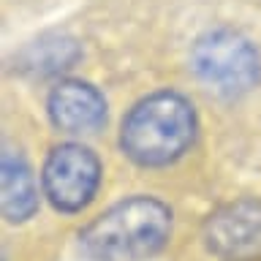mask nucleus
Returning a JSON list of instances; mask_svg holds the SVG:
<instances>
[{"mask_svg": "<svg viewBox=\"0 0 261 261\" xmlns=\"http://www.w3.org/2000/svg\"><path fill=\"white\" fill-rule=\"evenodd\" d=\"M171 215L169 204L155 196H130L79 231V250L90 261H150L171 240Z\"/></svg>", "mask_w": 261, "mask_h": 261, "instance_id": "1", "label": "nucleus"}, {"mask_svg": "<svg viewBox=\"0 0 261 261\" xmlns=\"http://www.w3.org/2000/svg\"><path fill=\"white\" fill-rule=\"evenodd\" d=\"M196 112L177 93H155L139 101L120 128V147L136 166H169L193 144Z\"/></svg>", "mask_w": 261, "mask_h": 261, "instance_id": "2", "label": "nucleus"}, {"mask_svg": "<svg viewBox=\"0 0 261 261\" xmlns=\"http://www.w3.org/2000/svg\"><path fill=\"white\" fill-rule=\"evenodd\" d=\"M191 68L210 93L237 98L256 87L261 60L256 46L242 33L218 28L210 30L191 49Z\"/></svg>", "mask_w": 261, "mask_h": 261, "instance_id": "3", "label": "nucleus"}, {"mask_svg": "<svg viewBox=\"0 0 261 261\" xmlns=\"http://www.w3.org/2000/svg\"><path fill=\"white\" fill-rule=\"evenodd\" d=\"M41 185L49 204L63 215H76L95 199L101 185V161L82 144H60L49 152L41 171Z\"/></svg>", "mask_w": 261, "mask_h": 261, "instance_id": "4", "label": "nucleus"}, {"mask_svg": "<svg viewBox=\"0 0 261 261\" xmlns=\"http://www.w3.org/2000/svg\"><path fill=\"white\" fill-rule=\"evenodd\" d=\"M201 240L218 261H261V199H237L204 220Z\"/></svg>", "mask_w": 261, "mask_h": 261, "instance_id": "5", "label": "nucleus"}, {"mask_svg": "<svg viewBox=\"0 0 261 261\" xmlns=\"http://www.w3.org/2000/svg\"><path fill=\"white\" fill-rule=\"evenodd\" d=\"M49 117L63 134H93L106 120V101L87 82H60L49 93Z\"/></svg>", "mask_w": 261, "mask_h": 261, "instance_id": "6", "label": "nucleus"}, {"mask_svg": "<svg viewBox=\"0 0 261 261\" xmlns=\"http://www.w3.org/2000/svg\"><path fill=\"white\" fill-rule=\"evenodd\" d=\"M3 196H0V210H3L6 223H24L38 212V182L33 174L30 163L19 152H3Z\"/></svg>", "mask_w": 261, "mask_h": 261, "instance_id": "7", "label": "nucleus"}, {"mask_svg": "<svg viewBox=\"0 0 261 261\" xmlns=\"http://www.w3.org/2000/svg\"><path fill=\"white\" fill-rule=\"evenodd\" d=\"M79 57L76 41L63 33H46L19 52V71L33 76H55L65 68H71Z\"/></svg>", "mask_w": 261, "mask_h": 261, "instance_id": "8", "label": "nucleus"}]
</instances>
